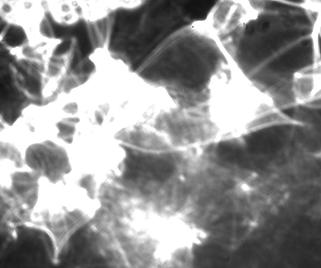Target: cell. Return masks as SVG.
<instances>
[{"label": "cell", "mask_w": 321, "mask_h": 268, "mask_svg": "<svg viewBox=\"0 0 321 268\" xmlns=\"http://www.w3.org/2000/svg\"><path fill=\"white\" fill-rule=\"evenodd\" d=\"M24 162L40 178H46L53 184L61 180L71 169L64 148L49 140L29 145Z\"/></svg>", "instance_id": "1"}, {"label": "cell", "mask_w": 321, "mask_h": 268, "mask_svg": "<svg viewBox=\"0 0 321 268\" xmlns=\"http://www.w3.org/2000/svg\"><path fill=\"white\" fill-rule=\"evenodd\" d=\"M124 162L126 178L135 179L148 176L160 181L166 180L172 174L173 165L167 159L150 155L136 154L130 149L126 151Z\"/></svg>", "instance_id": "2"}, {"label": "cell", "mask_w": 321, "mask_h": 268, "mask_svg": "<svg viewBox=\"0 0 321 268\" xmlns=\"http://www.w3.org/2000/svg\"><path fill=\"white\" fill-rule=\"evenodd\" d=\"M12 194L34 210L38 202L39 190V175L31 170L16 171L10 174Z\"/></svg>", "instance_id": "3"}, {"label": "cell", "mask_w": 321, "mask_h": 268, "mask_svg": "<svg viewBox=\"0 0 321 268\" xmlns=\"http://www.w3.org/2000/svg\"><path fill=\"white\" fill-rule=\"evenodd\" d=\"M320 78L317 75L296 73L293 88L297 100L299 102H304L311 99L320 88Z\"/></svg>", "instance_id": "4"}, {"label": "cell", "mask_w": 321, "mask_h": 268, "mask_svg": "<svg viewBox=\"0 0 321 268\" xmlns=\"http://www.w3.org/2000/svg\"><path fill=\"white\" fill-rule=\"evenodd\" d=\"M0 36L3 43L9 48H20L28 43L25 31L22 27L16 24L9 23Z\"/></svg>", "instance_id": "5"}, {"label": "cell", "mask_w": 321, "mask_h": 268, "mask_svg": "<svg viewBox=\"0 0 321 268\" xmlns=\"http://www.w3.org/2000/svg\"><path fill=\"white\" fill-rule=\"evenodd\" d=\"M79 121L78 117H68L57 122L55 124L58 130L57 137L68 144H71L76 131V124Z\"/></svg>", "instance_id": "6"}, {"label": "cell", "mask_w": 321, "mask_h": 268, "mask_svg": "<svg viewBox=\"0 0 321 268\" xmlns=\"http://www.w3.org/2000/svg\"><path fill=\"white\" fill-rule=\"evenodd\" d=\"M0 159L13 162L17 168H22L24 165V161L20 152L14 144L10 142H0Z\"/></svg>", "instance_id": "7"}, {"label": "cell", "mask_w": 321, "mask_h": 268, "mask_svg": "<svg viewBox=\"0 0 321 268\" xmlns=\"http://www.w3.org/2000/svg\"><path fill=\"white\" fill-rule=\"evenodd\" d=\"M37 30L39 36L45 40L50 41L55 38V33L52 24L45 15L42 16L39 19L37 25Z\"/></svg>", "instance_id": "8"}, {"label": "cell", "mask_w": 321, "mask_h": 268, "mask_svg": "<svg viewBox=\"0 0 321 268\" xmlns=\"http://www.w3.org/2000/svg\"><path fill=\"white\" fill-rule=\"evenodd\" d=\"M13 2L3 0L0 2V12L3 18L7 19L15 12V6Z\"/></svg>", "instance_id": "9"}, {"label": "cell", "mask_w": 321, "mask_h": 268, "mask_svg": "<svg viewBox=\"0 0 321 268\" xmlns=\"http://www.w3.org/2000/svg\"><path fill=\"white\" fill-rule=\"evenodd\" d=\"M57 8L59 16L73 11V6L69 2H60L58 4Z\"/></svg>", "instance_id": "10"}, {"label": "cell", "mask_w": 321, "mask_h": 268, "mask_svg": "<svg viewBox=\"0 0 321 268\" xmlns=\"http://www.w3.org/2000/svg\"><path fill=\"white\" fill-rule=\"evenodd\" d=\"M63 110L69 114L76 113L78 110V106L75 103H71L65 105L63 108Z\"/></svg>", "instance_id": "11"}, {"label": "cell", "mask_w": 321, "mask_h": 268, "mask_svg": "<svg viewBox=\"0 0 321 268\" xmlns=\"http://www.w3.org/2000/svg\"><path fill=\"white\" fill-rule=\"evenodd\" d=\"M96 121L98 125H101L103 121V115L99 112L97 111L95 114Z\"/></svg>", "instance_id": "12"}, {"label": "cell", "mask_w": 321, "mask_h": 268, "mask_svg": "<svg viewBox=\"0 0 321 268\" xmlns=\"http://www.w3.org/2000/svg\"><path fill=\"white\" fill-rule=\"evenodd\" d=\"M270 26V23L268 22H265L262 26V30L265 31Z\"/></svg>", "instance_id": "13"}, {"label": "cell", "mask_w": 321, "mask_h": 268, "mask_svg": "<svg viewBox=\"0 0 321 268\" xmlns=\"http://www.w3.org/2000/svg\"><path fill=\"white\" fill-rule=\"evenodd\" d=\"M308 43V42L307 41H305L303 42V44L304 45H306Z\"/></svg>", "instance_id": "14"}]
</instances>
